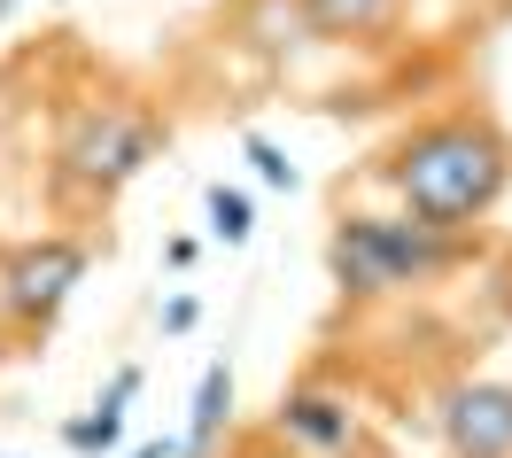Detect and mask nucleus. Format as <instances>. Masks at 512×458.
<instances>
[{
    "mask_svg": "<svg viewBox=\"0 0 512 458\" xmlns=\"http://www.w3.org/2000/svg\"><path fill=\"white\" fill-rule=\"evenodd\" d=\"M210 233H218V241H249V195L210 187Z\"/></svg>",
    "mask_w": 512,
    "mask_h": 458,
    "instance_id": "9",
    "label": "nucleus"
},
{
    "mask_svg": "<svg viewBox=\"0 0 512 458\" xmlns=\"http://www.w3.org/2000/svg\"><path fill=\"white\" fill-rule=\"evenodd\" d=\"M381 179H388V195H396L404 218H419V226H435V233H466L505 202L512 140L489 117L458 109V117H435V125L404 132L388 148Z\"/></svg>",
    "mask_w": 512,
    "mask_h": 458,
    "instance_id": "1",
    "label": "nucleus"
},
{
    "mask_svg": "<svg viewBox=\"0 0 512 458\" xmlns=\"http://www.w3.org/2000/svg\"><path fill=\"white\" fill-rule=\"evenodd\" d=\"M497 303H505V319H512V264L497 272Z\"/></svg>",
    "mask_w": 512,
    "mask_h": 458,
    "instance_id": "11",
    "label": "nucleus"
},
{
    "mask_svg": "<svg viewBox=\"0 0 512 458\" xmlns=\"http://www.w3.org/2000/svg\"><path fill=\"white\" fill-rule=\"evenodd\" d=\"M249 164L264 171V187H295V164L272 148V140H264V132H249Z\"/></svg>",
    "mask_w": 512,
    "mask_h": 458,
    "instance_id": "10",
    "label": "nucleus"
},
{
    "mask_svg": "<svg viewBox=\"0 0 512 458\" xmlns=\"http://www.w3.org/2000/svg\"><path fill=\"white\" fill-rule=\"evenodd\" d=\"M450 264H466V233H435L404 210H342L334 241H326V272L350 303L412 295L427 280H443Z\"/></svg>",
    "mask_w": 512,
    "mask_h": 458,
    "instance_id": "2",
    "label": "nucleus"
},
{
    "mask_svg": "<svg viewBox=\"0 0 512 458\" xmlns=\"http://www.w3.org/2000/svg\"><path fill=\"white\" fill-rule=\"evenodd\" d=\"M303 24H319L326 39H373L396 24V0H295Z\"/></svg>",
    "mask_w": 512,
    "mask_h": 458,
    "instance_id": "7",
    "label": "nucleus"
},
{
    "mask_svg": "<svg viewBox=\"0 0 512 458\" xmlns=\"http://www.w3.org/2000/svg\"><path fill=\"white\" fill-rule=\"evenodd\" d=\"M132 458H163V443H148V451H132Z\"/></svg>",
    "mask_w": 512,
    "mask_h": 458,
    "instance_id": "13",
    "label": "nucleus"
},
{
    "mask_svg": "<svg viewBox=\"0 0 512 458\" xmlns=\"http://www.w3.org/2000/svg\"><path fill=\"white\" fill-rule=\"evenodd\" d=\"M225 404H233V373H225V365H210V373H202V396H194V427H187V451H194V458L210 451Z\"/></svg>",
    "mask_w": 512,
    "mask_h": 458,
    "instance_id": "8",
    "label": "nucleus"
},
{
    "mask_svg": "<svg viewBox=\"0 0 512 458\" xmlns=\"http://www.w3.org/2000/svg\"><path fill=\"white\" fill-rule=\"evenodd\" d=\"M435 420L450 458H512V381H458Z\"/></svg>",
    "mask_w": 512,
    "mask_h": 458,
    "instance_id": "6",
    "label": "nucleus"
},
{
    "mask_svg": "<svg viewBox=\"0 0 512 458\" xmlns=\"http://www.w3.org/2000/svg\"><path fill=\"white\" fill-rule=\"evenodd\" d=\"M78 272H86V249L63 241V233H47L32 249H16L8 272H0V295H8V311L24 319V327H47L55 311H63V295L78 288Z\"/></svg>",
    "mask_w": 512,
    "mask_h": 458,
    "instance_id": "5",
    "label": "nucleus"
},
{
    "mask_svg": "<svg viewBox=\"0 0 512 458\" xmlns=\"http://www.w3.org/2000/svg\"><path fill=\"white\" fill-rule=\"evenodd\" d=\"M272 435L303 458H350L357 435H365V412H357L350 389H326V381H303V389L280 396L272 412Z\"/></svg>",
    "mask_w": 512,
    "mask_h": 458,
    "instance_id": "4",
    "label": "nucleus"
},
{
    "mask_svg": "<svg viewBox=\"0 0 512 458\" xmlns=\"http://www.w3.org/2000/svg\"><path fill=\"white\" fill-rule=\"evenodd\" d=\"M163 148V117L148 101H125V94H101L86 101L78 117L63 125V148H55V187L70 202H109L117 187L140 179V164Z\"/></svg>",
    "mask_w": 512,
    "mask_h": 458,
    "instance_id": "3",
    "label": "nucleus"
},
{
    "mask_svg": "<svg viewBox=\"0 0 512 458\" xmlns=\"http://www.w3.org/2000/svg\"><path fill=\"white\" fill-rule=\"evenodd\" d=\"M8 358H16V350H8V327H0V373H8Z\"/></svg>",
    "mask_w": 512,
    "mask_h": 458,
    "instance_id": "12",
    "label": "nucleus"
}]
</instances>
